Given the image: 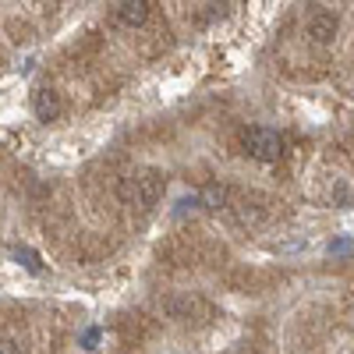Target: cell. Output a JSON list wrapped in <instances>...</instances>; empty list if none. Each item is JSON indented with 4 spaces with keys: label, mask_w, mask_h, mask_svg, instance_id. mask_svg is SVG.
I'll return each instance as SVG.
<instances>
[{
    "label": "cell",
    "mask_w": 354,
    "mask_h": 354,
    "mask_svg": "<svg viewBox=\"0 0 354 354\" xmlns=\"http://www.w3.org/2000/svg\"><path fill=\"white\" fill-rule=\"evenodd\" d=\"M241 145H245V153L259 163H277L283 156V138L273 128H248L241 135Z\"/></svg>",
    "instance_id": "7a4b0ae2"
},
{
    "label": "cell",
    "mask_w": 354,
    "mask_h": 354,
    "mask_svg": "<svg viewBox=\"0 0 354 354\" xmlns=\"http://www.w3.org/2000/svg\"><path fill=\"white\" fill-rule=\"evenodd\" d=\"M18 259H25V266H28V270H32V273H39V255H36V252H28V248H18Z\"/></svg>",
    "instance_id": "52a82bcc"
},
{
    "label": "cell",
    "mask_w": 354,
    "mask_h": 354,
    "mask_svg": "<svg viewBox=\"0 0 354 354\" xmlns=\"http://www.w3.org/2000/svg\"><path fill=\"white\" fill-rule=\"evenodd\" d=\"M223 202H227V188L223 185H209V188H202V195H198V205H205V209H220Z\"/></svg>",
    "instance_id": "8992f818"
},
{
    "label": "cell",
    "mask_w": 354,
    "mask_h": 354,
    "mask_svg": "<svg viewBox=\"0 0 354 354\" xmlns=\"http://www.w3.org/2000/svg\"><path fill=\"white\" fill-rule=\"evenodd\" d=\"M149 15H153V0H117V8H113L117 25H124V28H142Z\"/></svg>",
    "instance_id": "3957f363"
},
{
    "label": "cell",
    "mask_w": 354,
    "mask_h": 354,
    "mask_svg": "<svg viewBox=\"0 0 354 354\" xmlns=\"http://www.w3.org/2000/svg\"><path fill=\"white\" fill-rule=\"evenodd\" d=\"M32 110H36L39 121H57V117L64 113V100H61L57 88H36L32 93Z\"/></svg>",
    "instance_id": "277c9868"
},
{
    "label": "cell",
    "mask_w": 354,
    "mask_h": 354,
    "mask_svg": "<svg viewBox=\"0 0 354 354\" xmlns=\"http://www.w3.org/2000/svg\"><path fill=\"white\" fill-rule=\"evenodd\" d=\"M117 195H121L124 205H135V209H153L163 195V174L160 170H131L128 177H121L117 185Z\"/></svg>",
    "instance_id": "6da1fadb"
},
{
    "label": "cell",
    "mask_w": 354,
    "mask_h": 354,
    "mask_svg": "<svg viewBox=\"0 0 354 354\" xmlns=\"http://www.w3.org/2000/svg\"><path fill=\"white\" fill-rule=\"evenodd\" d=\"M337 28H340L337 15H326V11H319V15H312V21H308V36H312L315 43H333Z\"/></svg>",
    "instance_id": "5b68a950"
},
{
    "label": "cell",
    "mask_w": 354,
    "mask_h": 354,
    "mask_svg": "<svg viewBox=\"0 0 354 354\" xmlns=\"http://www.w3.org/2000/svg\"><path fill=\"white\" fill-rule=\"evenodd\" d=\"M0 354H21V347L15 340H0Z\"/></svg>",
    "instance_id": "ba28073f"
}]
</instances>
